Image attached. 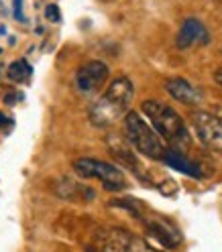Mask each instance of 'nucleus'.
Here are the masks:
<instances>
[{
    "mask_svg": "<svg viewBox=\"0 0 222 252\" xmlns=\"http://www.w3.org/2000/svg\"><path fill=\"white\" fill-rule=\"evenodd\" d=\"M135 96V88L133 82L126 75H118L116 80L110 82V86L106 88V92L92 104L90 108V122L98 128H106V126H112L116 120L124 118L129 114V106L133 102Z\"/></svg>",
    "mask_w": 222,
    "mask_h": 252,
    "instance_id": "f257e3e1",
    "label": "nucleus"
},
{
    "mask_svg": "<svg viewBox=\"0 0 222 252\" xmlns=\"http://www.w3.org/2000/svg\"><path fill=\"white\" fill-rule=\"evenodd\" d=\"M141 108H143V114L149 118L153 128L157 130V134L163 140H167L171 149L184 151L189 147V134L185 128V122L171 106L159 100H147L143 102Z\"/></svg>",
    "mask_w": 222,
    "mask_h": 252,
    "instance_id": "f03ea898",
    "label": "nucleus"
},
{
    "mask_svg": "<svg viewBox=\"0 0 222 252\" xmlns=\"http://www.w3.org/2000/svg\"><path fill=\"white\" fill-rule=\"evenodd\" d=\"M124 136L131 147H135L141 155L149 157V159H163L167 153L163 138L137 112H129L124 116Z\"/></svg>",
    "mask_w": 222,
    "mask_h": 252,
    "instance_id": "7ed1b4c3",
    "label": "nucleus"
},
{
    "mask_svg": "<svg viewBox=\"0 0 222 252\" xmlns=\"http://www.w3.org/2000/svg\"><path fill=\"white\" fill-rule=\"evenodd\" d=\"M74 171L84 179H98L106 191H122V189H126L124 173L112 163L94 159V157H82V159L74 163Z\"/></svg>",
    "mask_w": 222,
    "mask_h": 252,
    "instance_id": "20e7f679",
    "label": "nucleus"
},
{
    "mask_svg": "<svg viewBox=\"0 0 222 252\" xmlns=\"http://www.w3.org/2000/svg\"><path fill=\"white\" fill-rule=\"evenodd\" d=\"M96 244H98V252H161L124 228L100 230Z\"/></svg>",
    "mask_w": 222,
    "mask_h": 252,
    "instance_id": "39448f33",
    "label": "nucleus"
},
{
    "mask_svg": "<svg viewBox=\"0 0 222 252\" xmlns=\"http://www.w3.org/2000/svg\"><path fill=\"white\" fill-rule=\"evenodd\" d=\"M189 120H192V126L204 147L212 151H222V118L218 114L194 110L189 114Z\"/></svg>",
    "mask_w": 222,
    "mask_h": 252,
    "instance_id": "423d86ee",
    "label": "nucleus"
},
{
    "mask_svg": "<svg viewBox=\"0 0 222 252\" xmlns=\"http://www.w3.org/2000/svg\"><path fill=\"white\" fill-rule=\"evenodd\" d=\"M106 80H108V67L102 61H88L75 71V86L86 96L102 90Z\"/></svg>",
    "mask_w": 222,
    "mask_h": 252,
    "instance_id": "0eeeda50",
    "label": "nucleus"
},
{
    "mask_svg": "<svg viewBox=\"0 0 222 252\" xmlns=\"http://www.w3.org/2000/svg\"><path fill=\"white\" fill-rule=\"evenodd\" d=\"M145 228L151 238L165 248H178L182 244V234L178 232L176 226H171L165 220H157V218L145 220Z\"/></svg>",
    "mask_w": 222,
    "mask_h": 252,
    "instance_id": "6e6552de",
    "label": "nucleus"
},
{
    "mask_svg": "<svg viewBox=\"0 0 222 252\" xmlns=\"http://www.w3.org/2000/svg\"><path fill=\"white\" fill-rule=\"evenodd\" d=\"M165 90L167 94L178 100L180 104H185V106H198L202 102V92L192 86L187 80H184V77H169V80L165 82Z\"/></svg>",
    "mask_w": 222,
    "mask_h": 252,
    "instance_id": "1a4fd4ad",
    "label": "nucleus"
},
{
    "mask_svg": "<svg viewBox=\"0 0 222 252\" xmlns=\"http://www.w3.org/2000/svg\"><path fill=\"white\" fill-rule=\"evenodd\" d=\"M106 143H108L110 153L114 155V159H116L118 163H122L126 169L135 171V175H139L141 179H145V175H143V167H141L139 159L135 157L133 147H131L129 140H122V138H118V136H108Z\"/></svg>",
    "mask_w": 222,
    "mask_h": 252,
    "instance_id": "9d476101",
    "label": "nucleus"
},
{
    "mask_svg": "<svg viewBox=\"0 0 222 252\" xmlns=\"http://www.w3.org/2000/svg\"><path fill=\"white\" fill-rule=\"evenodd\" d=\"M196 43H208V33H206V27L198 21V19H185L180 27V33L176 39V45L180 49H187Z\"/></svg>",
    "mask_w": 222,
    "mask_h": 252,
    "instance_id": "9b49d317",
    "label": "nucleus"
},
{
    "mask_svg": "<svg viewBox=\"0 0 222 252\" xmlns=\"http://www.w3.org/2000/svg\"><path fill=\"white\" fill-rule=\"evenodd\" d=\"M163 161H165V165H169L171 169H176V171L184 173V175H187V177H194V179L202 177V169H200V165L194 163L192 159H187V157H185L182 151L167 149V153H165V157H163Z\"/></svg>",
    "mask_w": 222,
    "mask_h": 252,
    "instance_id": "f8f14e48",
    "label": "nucleus"
},
{
    "mask_svg": "<svg viewBox=\"0 0 222 252\" xmlns=\"http://www.w3.org/2000/svg\"><path fill=\"white\" fill-rule=\"evenodd\" d=\"M29 75H31V67H29V63L25 59L14 61L12 65L8 67V77L12 82H27Z\"/></svg>",
    "mask_w": 222,
    "mask_h": 252,
    "instance_id": "ddd939ff",
    "label": "nucleus"
},
{
    "mask_svg": "<svg viewBox=\"0 0 222 252\" xmlns=\"http://www.w3.org/2000/svg\"><path fill=\"white\" fill-rule=\"evenodd\" d=\"M47 19H49V21H59V8L55 6V4H49V6H47Z\"/></svg>",
    "mask_w": 222,
    "mask_h": 252,
    "instance_id": "4468645a",
    "label": "nucleus"
},
{
    "mask_svg": "<svg viewBox=\"0 0 222 252\" xmlns=\"http://www.w3.org/2000/svg\"><path fill=\"white\" fill-rule=\"evenodd\" d=\"M214 80H216V84H220V86H222V67L214 73Z\"/></svg>",
    "mask_w": 222,
    "mask_h": 252,
    "instance_id": "2eb2a0df",
    "label": "nucleus"
},
{
    "mask_svg": "<svg viewBox=\"0 0 222 252\" xmlns=\"http://www.w3.org/2000/svg\"><path fill=\"white\" fill-rule=\"evenodd\" d=\"M218 116H220V118H222V110H220V112H218Z\"/></svg>",
    "mask_w": 222,
    "mask_h": 252,
    "instance_id": "dca6fc26",
    "label": "nucleus"
},
{
    "mask_svg": "<svg viewBox=\"0 0 222 252\" xmlns=\"http://www.w3.org/2000/svg\"><path fill=\"white\" fill-rule=\"evenodd\" d=\"M218 2H222V0H218Z\"/></svg>",
    "mask_w": 222,
    "mask_h": 252,
    "instance_id": "f3484780",
    "label": "nucleus"
}]
</instances>
